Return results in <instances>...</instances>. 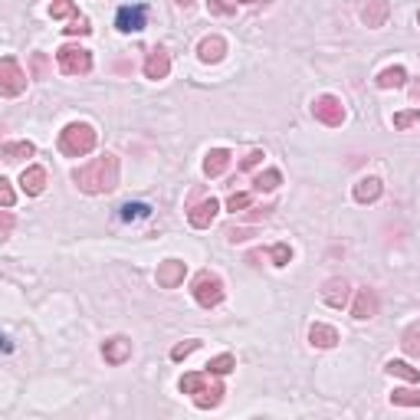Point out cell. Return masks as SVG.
Instances as JSON below:
<instances>
[{
  "label": "cell",
  "instance_id": "obj_15",
  "mask_svg": "<svg viewBox=\"0 0 420 420\" xmlns=\"http://www.w3.org/2000/svg\"><path fill=\"white\" fill-rule=\"evenodd\" d=\"M388 17H391V3H388V0H368L365 10H361V20H365V27H371V30L384 27Z\"/></svg>",
  "mask_w": 420,
  "mask_h": 420
},
{
  "label": "cell",
  "instance_id": "obj_25",
  "mask_svg": "<svg viewBox=\"0 0 420 420\" xmlns=\"http://www.w3.org/2000/svg\"><path fill=\"white\" fill-rule=\"evenodd\" d=\"M282 184V174L276 171V168H270V171H263L253 178V191H259V194H270V191H276Z\"/></svg>",
  "mask_w": 420,
  "mask_h": 420
},
{
  "label": "cell",
  "instance_id": "obj_7",
  "mask_svg": "<svg viewBox=\"0 0 420 420\" xmlns=\"http://www.w3.org/2000/svg\"><path fill=\"white\" fill-rule=\"evenodd\" d=\"M115 27L122 33H138L148 27V7L145 3H135V7H119L115 13Z\"/></svg>",
  "mask_w": 420,
  "mask_h": 420
},
{
  "label": "cell",
  "instance_id": "obj_44",
  "mask_svg": "<svg viewBox=\"0 0 420 420\" xmlns=\"http://www.w3.org/2000/svg\"><path fill=\"white\" fill-rule=\"evenodd\" d=\"M174 3H178V7H191L194 0H174Z\"/></svg>",
  "mask_w": 420,
  "mask_h": 420
},
{
  "label": "cell",
  "instance_id": "obj_22",
  "mask_svg": "<svg viewBox=\"0 0 420 420\" xmlns=\"http://www.w3.org/2000/svg\"><path fill=\"white\" fill-rule=\"evenodd\" d=\"M404 82H407V69L404 66H388V69L377 73V86L381 89H398Z\"/></svg>",
  "mask_w": 420,
  "mask_h": 420
},
{
  "label": "cell",
  "instance_id": "obj_31",
  "mask_svg": "<svg viewBox=\"0 0 420 420\" xmlns=\"http://www.w3.org/2000/svg\"><path fill=\"white\" fill-rule=\"evenodd\" d=\"M270 259H273V266H289L292 247H289V243H276V247L270 249Z\"/></svg>",
  "mask_w": 420,
  "mask_h": 420
},
{
  "label": "cell",
  "instance_id": "obj_11",
  "mask_svg": "<svg viewBox=\"0 0 420 420\" xmlns=\"http://www.w3.org/2000/svg\"><path fill=\"white\" fill-rule=\"evenodd\" d=\"M352 315H355L358 322H365V319H375L377 315V292L375 289H358L355 302H352Z\"/></svg>",
  "mask_w": 420,
  "mask_h": 420
},
{
  "label": "cell",
  "instance_id": "obj_13",
  "mask_svg": "<svg viewBox=\"0 0 420 420\" xmlns=\"http://www.w3.org/2000/svg\"><path fill=\"white\" fill-rule=\"evenodd\" d=\"M217 210H220V204L210 197V201H201V204L191 207V210H187V220H191V226H197V230H207V226L214 224Z\"/></svg>",
  "mask_w": 420,
  "mask_h": 420
},
{
  "label": "cell",
  "instance_id": "obj_46",
  "mask_svg": "<svg viewBox=\"0 0 420 420\" xmlns=\"http://www.w3.org/2000/svg\"><path fill=\"white\" fill-rule=\"evenodd\" d=\"M417 23H420V13H417Z\"/></svg>",
  "mask_w": 420,
  "mask_h": 420
},
{
  "label": "cell",
  "instance_id": "obj_45",
  "mask_svg": "<svg viewBox=\"0 0 420 420\" xmlns=\"http://www.w3.org/2000/svg\"><path fill=\"white\" fill-rule=\"evenodd\" d=\"M243 3H266V0H243Z\"/></svg>",
  "mask_w": 420,
  "mask_h": 420
},
{
  "label": "cell",
  "instance_id": "obj_19",
  "mask_svg": "<svg viewBox=\"0 0 420 420\" xmlns=\"http://www.w3.org/2000/svg\"><path fill=\"white\" fill-rule=\"evenodd\" d=\"M381 191H384L381 178H361V181L355 184V201L358 204H375L377 197H381Z\"/></svg>",
  "mask_w": 420,
  "mask_h": 420
},
{
  "label": "cell",
  "instance_id": "obj_42",
  "mask_svg": "<svg viewBox=\"0 0 420 420\" xmlns=\"http://www.w3.org/2000/svg\"><path fill=\"white\" fill-rule=\"evenodd\" d=\"M276 207H256V210H249V220H266Z\"/></svg>",
  "mask_w": 420,
  "mask_h": 420
},
{
  "label": "cell",
  "instance_id": "obj_12",
  "mask_svg": "<svg viewBox=\"0 0 420 420\" xmlns=\"http://www.w3.org/2000/svg\"><path fill=\"white\" fill-rule=\"evenodd\" d=\"M197 56H201V63H220L226 56V40L217 36V33H210V36H204V40L197 43Z\"/></svg>",
  "mask_w": 420,
  "mask_h": 420
},
{
  "label": "cell",
  "instance_id": "obj_27",
  "mask_svg": "<svg viewBox=\"0 0 420 420\" xmlns=\"http://www.w3.org/2000/svg\"><path fill=\"white\" fill-rule=\"evenodd\" d=\"M400 348H404L410 358H420V325H410L407 332L400 335Z\"/></svg>",
  "mask_w": 420,
  "mask_h": 420
},
{
  "label": "cell",
  "instance_id": "obj_2",
  "mask_svg": "<svg viewBox=\"0 0 420 420\" xmlns=\"http://www.w3.org/2000/svg\"><path fill=\"white\" fill-rule=\"evenodd\" d=\"M99 141V131L89 125V122H73V125H66L59 131V151H63L66 158H82L89 151L96 148Z\"/></svg>",
  "mask_w": 420,
  "mask_h": 420
},
{
  "label": "cell",
  "instance_id": "obj_6",
  "mask_svg": "<svg viewBox=\"0 0 420 420\" xmlns=\"http://www.w3.org/2000/svg\"><path fill=\"white\" fill-rule=\"evenodd\" d=\"M312 115L315 122H322L328 129H338L345 122V106H342V99H335V96H319L312 102Z\"/></svg>",
  "mask_w": 420,
  "mask_h": 420
},
{
  "label": "cell",
  "instance_id": "obj_1",
  "mask_svg": "<svg viewBox=\"0 0 420 420\" xmlns=\"http://www.w3.org/2000/svg\"><path fill=\"white\" fill-rule=\"evenodd\" d=\"M73 184L82 194H112L119 187V158L112 151L92 158L89 164L73 171Z\"/></svg>",
  "mask_w": 420,
  "mask_h": 420
},
{
  "label": "cell",
  "instance_id": "obj_30",
  "mask_svg": "<svg viewBox=\"0 0 420 420\" xmlns=\"http://www.w3.org/2000/svg\"><path fill=\"white\" fill-rule=\"evenodd\" d=\"M414 125H420V108H407V112H398V115H394V129L407 131V129H414Z\"/></svg>",
  "mask_w": 420,
  "mask_h": 420
},
{
  "label": "cell",
  "instance_id": "obj_29",
  "mask_svg": "<svg viewBox=\"0 0 420 420\" xmlns=\"http://www.w3.org/2000/svg\"><path fill=\"white\" fill-rule=\"evenodd\" d=\"M50 17L53 20H73V17H79V10H75V0H53V7H50Z\"/></svg>",
  "mask_w": 420,
  "mask_h": 420
},
{
  "label": "cell",
  "instance_id": "obj_4",
  "mask_svg": "<svg viewBox=\"0 0 420 420\" xmlns=\"http://www.w3.org/2000/svg\"><path fill=\"white\" fill-rule=\"evenodd\" d=\"M23 89H27V73L20 69V63L13 56H3L0 59V92L7 99H13V96H20Z\"/></svg>",
  "mask_w": 420,
  "mask_h": 420
},
{
  "label": "cell",
  "instance_id": "obj_40",
  "mask_svg": "<svg viewBox=\"0 0 420 420\" xmlns=\"http://www.w3.org/2000/svg\"><path fill=\"white\" fill-rule=\"evenodd\" d=\"M263 158H266V154H263L259 148H253V151L247 154V158H243V164H240V168H243V171H249V168H256V164L263 161Z\"/></svg>",
  "mask_w": 420,
  "mask_h": 420
},
{
  "label": "cell",
  "instance_id": "obj_41",
  "mask_svg": "<svg viewBox=\"0 0 420 420\" xmlns=\"http://www.w3.org/2000/svg\"><path fill=\"white\" fill-rule=\"evenodd\" d=\"M33 69H36V75H40V79L46 75V56H43V53L33 56Z\"/></svg>",
  "mask_w": 420,
  "mask_h": 420
},
{
  "label": "cell",
  "instance_id": "obj_34",
  "mask_svg": "<svg viewBox=\"0 0 420 420\" xmlns=\"http://www.w3.org/2000/svg\"><path fill=\"white\" fill-rule=\"evenodd\" d=\"M66 33H69V36H89V33H92V23H89L86 17H73V23L66 27Z\"/></svg>",
  "mask_w": 420,
  "mask_h": 420
},
{
  "label": "cell",
  "instance_id": "obj_14",
  "mask_svg": "<svg viewBox=\"0 0 420 420\" xmlns=\"http://www.w3.org/2000/svg\"><path fill=\"white\" fill-rule=\"evenodd\" d=\"M20 187L27 197H40L46 191V171L40 164H30V168L20 174Z\"/></svg>",
  "mask_w": 420,
  "mask_h": 420
},
{
  "label": "cell",
  "instance_id": "obj_16",
  "mask_svg": "<svg viewBox=\"0 0 420 420\" xmlns=\"http://www.w3.org/2000/svg\"><path fill=\"white\" fill-rule=\"evenodd\" d=\"M168 73H171V56L164 50H151L148 59H145V75L158 82V79H168Z\"/></svg>",
  "mask_w": 420,
  "mask_h": 420
},
{
  "label": "cell",
  "instance_id": "obj_26",
  "mask_svg": "<svg viewBox=\"0 0 420 420\" xmlns=\"http://www.w3.org/2000/svg\"><path fill=\"white\" fill-rule=\"evenodd\" d=\"M391 404H398V407H420V391L417 388H398L391 394Z\"/></svg>",
  "mask_w": 420,
  "mask_h": 420
},
{
  "label": "cell",
  "instance_id": "obj_21",
  "mask_svg": "<svg viewBox=\"0 0 420 420\" xmlns=\"http://www.w3.org/2000/svg\"><path fill=\"white\" fill-rule=\"evenodd\" d=\"M224 394H226L224 384H220V381H210L204 391H197V394H194V404L201 410H210V407H217V404L224 400Z\"/></svg>",
  "mask_w": 420,
  "mask_h": 420
},
{
  "label": "cell",
  "instance_id": "obj_5",
  "mask_svg": "<svg viewBox=\"0 0 420 420\" xmlns=\"http://www.w3.org/2000/svg\"><path fill=\"white\" fill-rule=\"evenodd\" d=\"M56 63H59V69L66 75H86L92 69V53L82 50V46H63L56 53Z\"/></svg>",
  "mask_w": 420,
  "mask_h": 420
},
{
  "label": "cell",
  "instance_id": "obj_18",
  "mask_svg": "<svg viewBox=\"0 0 420 420\" xmlns=\"http://www.w3.org/2000/svg\"><path fill=\"white\" fill-rule=\"evenodd\" d=\"M309 345L312 348H335L338 345V332H335L332 325L315 322L312 328H309Z\"/></svg>",
  "mask_w": 420,
  "mask_h": 420
},
{
  "label": "cell",
  "instance_id": "obj_3",
  "mask_svg": "<svg viewBox=\"0 0 420 420\" xmlns=\"http://www.w3.org/2000/svg\"><path fill=\"white\" fill-rule=\"evenodd\" d=\"M194 299H197V305H204V309L220 305V302H224V280H220L217 273L204 270L194 280Z\"/></svg>",
  "mask_w": 420,
  "mask_h": 420
},
{
  "label": "cell",
  "instance_id": "obj_43",
  "mask_svg": "<svg viewBox=\"0 0 420 420\" xmlns=\"http://www.w3.org/2000/svg\"><path fill=\"white\" fill-rule=\"evenodd\" d=\"M410 99H414V102H420V79L410 86Z\"/></svg>",
  "mask_w": 420,
  "mask_h": 420
},
{
  "label": "cell",
  "instance_id": "obj_24",
  "mask_svg": "<svg viewBox=\"0 0 420 420\" xmlns=\"http://www.w3.org/2000/svg\"><path fill=\"white\" fill-rule=\"evenodd\" d=\"M384 371H388L391 377H400V381H407V384H417V381H420V371H417V368H410L407 361H394V358H391L388 365H384Z\"/></svg>",
  "mask_w": 420,
  "mask_h": 420
},
{
  "label": "cell",
  "instance_id": "obj_38",
  "mask_svg": "<svg viewBox=\"0 0 420 420\" xmlns=\"http://www.w3.org/2000/svg\"><path fill=\"white\" fill-rule=\"evenodd\" d=\"M13 230V217H10V207H3V214H0V240H7Z\"/></svg>",
  "mask_w": 420,
  "mask_h": 420
},
{
  "label": "cell",
  "instance_id": "obj_37",
  "mask_svg": "<svg viewBox=\"0 0 420 420\" xmlns=\"http://www.w3.org/2000/svg\"><path fill=\"white\" fill-rule=\"evenodd\" d=\"M249 201H253V197H249V194H230V201H226V207H230V210L237 214V210H247V207H249Z\"/></svg>",
  "mask_w": 420,
  "mask_h": 420
},
{
  "label": "cell",
  "instance_id": "obj_9",
  "mask_svg": "<svg viewBox=\"0 0 420 420\" xmlns=\"http://www.w3.org/2000/svg\"><path fill=\"white\" fill-rule=\"evenodd\" d=\"M187 276V263L184 259H164L161 266H158V286L161 289H178Z\"/></svg>",
  "mask_w": 420,
  "mask_h": 420
},
{
  "label": "cell",
  "instance_id": "obj_17",
  "mask_svg": "<svg viewBox=\"0 0 420 420\" xmlns=\"http://www.w3.org/2000/svg\"><path fill=\"white\" fill-rule=\"evenodd\" d=\"M230 151L226 148H214V151H207V158H204V174L207 178H220V174L230 168Z\"/></svg>",
  "mask_w": 420,
  "mask_h": 420
},
{
  "label": "cell",
  "instance_id": "obj_8",
  "mask_svg": "<svg viewBox=\"0 0 420 420\" xmlns=\"http://www.w3.org/2000/svg\"><path fill=\"white\" fill-rule=\"evenodd\" d=\"M348 296H352V286H348V280H342V276H332V280L322 282V302L325 305H332V309H345Z\"/></svg>",
  "mask_w": 420,
  "mask_h": 420
},
{
  "label": "cell",
  "instance_id": "obj_35",
  "mask_svg": "<svg viewBox=\"0 0 420 420\" xmlns=\"http://www.w3.org/2000/svg\"><path fill=\"white\" fill-rule=\"evenodd\" d=\"M207 7H210V13H220V17L237 13V3H226V0H207Z\"/></svg>",
  "mask_w": 420,
  "mask_h": 420
},
{
  "label": "cell",
  "instance_id": "obj_32",
  "mask_svg": "<svg viewBox=\"0 0 420 420\" xmlns=\"http://www.w3.org/2000/svg\"><path fill=\"white\" fill-rule=\"evenodd\" d=\"M197 348H201V342H197V338H191V342H181V345L171 348V358H174V361H184L187 355H194Z\"/></svg>",
  "mask_w": 420,
  "mask_h": 420
},
{
  "label": "cell",
  "instance_id": "obj_39",
  "mask_svg": "<svg viewBox=\"0 0 420 420\" xmlns=\"http://www.w3.org/2000/svg\"><path fill=\"white\" fill-rule=\"evenodd\" d=\"M0 204L3 207H13V187L7 178H0Z\"/></svg>",
  "mask_w": 420,
  "mask_h": 420
},
{
  "label": "cell",
  "instance_id": "obj_10",
  "mask_svg": "<svg viewBox=\"0 0 420 420\" xmlns=\"http://www.w3.org/2000/svg\"><path fill=\"white\" fill-rule=\"evenodd\" d=\"M102 358H106L108 365H125V361L131 358V338H125V335H112V338H106Z\"/></svg>",
  "mask_w": 420,
  "mask_h": 420
},
{
  "label": "cell",
  "instance_id": "obj_28",
  "mask_svg": "<svg viewBox=\"0 0 420 420\" xmlns=\"http://www.w3.org/2000/svg\"><path fill=\"white\" fill-rule=\"evenodd\" d=\"M233 368H237V358L233 355H217V358H210V361H207V371H210V375H230V371H233Z\"/></svg>",
  "mask_w": 420,
  "mask_h": 420
},
{
  "label": "cell",
  "instance_id": "obj_33",
  "mask_svg": "<svg viewBox=\"0 0 420 420\" xmlns=\"http://www.w3.org/2000/svg\"><path fill=\"white\" fill-rule=\"evenodd\" d=\"M249 237H256L253 226H230V230H226V240H230V243H247Z\"/></svg>",
  "mask_w": 420,
  "mask_h": 420
},
{
  "label": "cell",
  "instance_id": "obj_20",
  "mask_svg": "<svg viewBox=\"0 0 420 420\" xmlns=\"http://www.w3.org/2000/svg\"><path fill=\"white\" fill-rule=\"evenodd\" d=\"M0 154H3V161H23V158H33L36 148H33V141H3L0 145Z\"/></svg>",
  "mask_w": 420,
  "mask_h": 420
},
{
  "label": "cell",
  "instance_id": "obj_36",
  "mask_svg": "<svg viewBox=\"0 0 420 420\" xmlns=\"http://www.w3.org/2000/svg\"><path fill=\"white\" fill-rule=\"evenodd\" d=\"M122 217H125V220H138V217H148V207H145V204H125V207H122Z\"/></svg>",
  "mask_w": 420,
  "mask_h": 420
},
{
  "label": "cell",
  "instance_id": "obj_23",
  "mask_svg": "<svg viewBox=\"0 0 420 420\" xmlns=\"http://www.w3.org/2000/svg\"><path fill=\"white\" fill-rule=\"evenodd\" d=\"M210 377H214L210 371H194V375H184L178 388H181V394H191V398H194L197 391H204L207 384H210Z\"/></svg>",
  "mask_w": 420,
  "mask_h": 420
}]
</instances>
